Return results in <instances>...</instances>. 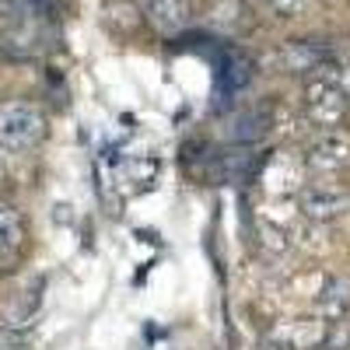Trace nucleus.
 <instances>
[{
	"label": "nucleus",
	"instance_id": "nucleus-1",
	"mask_svg": "<svg viewBox=\"0 0 350 350\" xmlns=\"http://www.w3.org/2000/svg\"><path fill=\"white\" fill-rule=\"evenodd\" d=\"M347 112H350V92L340 84V77L319 74L315 81L305 84V116L312 126L336 130V126H343Z\"/></svg>",
	"mask_w": 350,
	"mask_h": 350
},
{
	"label": "nucleus",
	"instance_id": "nucleus-2",
	"mask_svg": "<svg viewBox=\"0 0 350 350\" xmlns=\"http://www.w3.org/2000/svg\"><path fill=\"white\" fill-rule=\"evenodd\" d=\"M46 137V116L28 102H8L0 105V144L8 151L36 148Z\"/></svg>",
	"mask_w": 350,
	"mask_h": 350
},
{
	"label": "nucleus",
	"instance_id": "nucleus-3",
	"mask_svg": "<svg viewBox=\"0 0 350 350\" xmlns=\"http://www.w3.org/2000/svg\"><path fill=\"white\" fill-rule=\"evenodd\" d=\"M347 207H350V189L336 183L333 175H319L308 186H301V211L308 221L329 224L340 214H347Z\"/></svg>",
	"mask_w": 350,
	"mask_h": 350
},
{
	"label": "nucleus",
	"instance_id": "nucleus-4",
	"mask_svg": "<svg viewBox=\"0 0 350 350\" xmlns=\"http://www.w3.org/2000/svg\"><path fill=\"white\" fill-rule=\"evenodd\" d=\"M305 168L312 175H340L350 168V137L336 130H323L308 148H305Z\"/></svg>",
	"mask_w": 350,
	"mask_h": 350
},
{
	"label": "nucleus",
	"instance_id": "nucleus-5",
	"mask_svg": "<svg viewBox=\"0 0 350 350\" xmlns=\"http://www.w3.org/2000/svg\"><path fill=\"white\" fill-rule=\"evenodd\" d=\"M207 56L214 60V67H217V95L221 98H228V95H239L242 88H249L252 84V77H256V67H252V60L245 53H239V49H211L207 46Z\"/></svg>",
	"mask_w": 350,
	"mask_h": 350
},
{
	"label": "nucleus",
	"instance_id": "nucleus-6",
	"mask_svg": "<svg viewBox=\"0 0 350 350\" xmlns=\"http://www.w3.org/2000/svg\"><path fill=\"white\" fill-rule=\"evenodd\" d=\"M270 130H273V116H270V109H259V105L231 112L224 120V126H221L224 140L239 144V148H252V144H259Z\"/></svg>",
	"mask_w": 350,
	"mask_h": 350
},
{
	"label": "nucleus",
	"instance_id": "nucleus-7",
	"mask_svg": "<svg viewBox=\"0 0 350 350\" xmlns=\"http://www.w3.org/2000/svg\"><path fill=\"white\" fill-rule=\"evenodd\" d=\"M333 60H336V53L315 39H295L280 49V64L291 74H319V70L333 67Z\"/></svg>",
	"mask_w": 350,
	"mask_h": 350
},
{
	"label": "nucleus",
	"instance_id": "nucleus-8",
	"mask_svg": "<svg viewBox=\"0 0 350 350\" xmlns=\"http://www.w3.org/2000/svg\"><path fill=\"white\" fill-rule=\"evenodd\" d=\"M259 165H262V158L256 151H239V144H235L231 151H221L211 161V179H217V183H245V179H256L259 175Z\"/></svg>",
	"mask_w": 350,
	"mask_h": 350
},
{
	"label": "nucleus",
	"instance_id": "nucleus-9",
	"mask_svg": "<svg viewBox=\"0 0 350 350\" xmlns=\"http://www.w3.org/2000/svg\"><path fill=\"white\" fill-rule=\"evenodd\" d=\"M301 172H308L305 161L295 165V161H287V154H270L267 161L259 165V175H256V179L262 183V189H270V193L284 196V193H295V189H298Z\"/></svg>",
	"mask_w": 350,
	"mask_h": 350
},
{
	"label": "nucleus",
	"instance_id": "nucleus-10",
	"mask_svg": "<svg viewBox=\"0 0 350 350\" xmlns=\"http://www.w3.org/2000/svg\"><path fill=\"white\" fill-rule=\"evenodd\" d=\"M319 319L326 323H340V319H350V277H329L319 291Z\"/></svg>",
	"mask_w": 350,
	"mask_h": 350
},
{
	"label": "nucleus",
	"instance_id": "nucleus-11",
	"mask_svg": "<svg viewBox=\"0 0 350 350\" xmlns=\"http://www.w3.org/2000/svg\"><path fill=\"white\" fill-rule=\"evenodd\" d=\"M189 0H151L148 4V21L161 36H179L189 25Z\"/></svg>",
	"mask_w": 350,
	"mask_h": 350
},
{
	"label": "nucleus",
	"instance_id": "nucleus-12",
	"mask_svg": "<svg viewBox=\"0 0 350 350\" xmlns=\"http://www.w3.org/2000/svg\"><path fill=\"white\" fill-rule=\"evenodd\" d=\"M25 249V221L14 207L0 203V259H14Z\"/></svg>",
	"mask_w": 350,
	"mask_h": 350
},
{
	"label": "nucleus",
	"instance_id": "nucleus-13",
	"mask_svg": "<svg viewBox=\"0 0 350 350\" xmlns=\"http://www.w3.org/2000/svg\"><path fill=\"white\" fill-rule=\"evenodd\" d=\"M323 350H350V319H340V323H326L323 329Z\"/></svg>",
	"mask_w": 350,
	"mask_h": 350
},
{
	"label": "nucleus",
	"instance_id": "nucleus-14",
	"mask_svg": "<svg viewBox=\"0 0 350 350\" xmlns=\"http://www.w3.org/2000/svg\"><path fill=\"white\" fill-rule=\"evenodd\" d=\"M262 350H305V347L287 329H280V333H267V336H262Z\"/></svg>",
	"mask_w": 350,
	"mask_h": 350
},
{
	"label": "nucleus",
	"instance_id": "nucleus-15",
	"mask_svg": "<svg viewBox=\"0 0 350 350\" xmlns=\"http://www.w3.org/2000/svg\"><path fill=\"white\" fill-rule=\"evenodd\" d=\"M270 11L280 14V18H298L305 8H308V0H267Z\"/></svg>",
	"mask_w": 350,
	"mask_h": 350
},
{
	"label": "nucleus",
	"instance_id": "nucleus-16",
	"mask_svg": "<svg viewBox=\"0 0 350 350\" xmlns=\"http://www.w3.org/2000/svg\"><path fill=\"white\" fill-rule=\"evenodd\" d=\"M340 84L350 92V64H347V67H340Z\"/></svg>",
	"mask_w": 350,
	"mask_h": 350
},
{
	"label": "nucleus",
	"instance_id": "nucleus-17",
	"mask_svg": "<svg viewBox=\"0 0 350 350\" xmlns=\"http://www.w3.org/2000/svg\"><path fill=\"white\" fill-rule=\"evenodd\" d=\"M4 161H8V148L0 144V172H4Z\"/></svg>",
	"mask_w": 350,
	"mask_h": 350
}]
</instances>
